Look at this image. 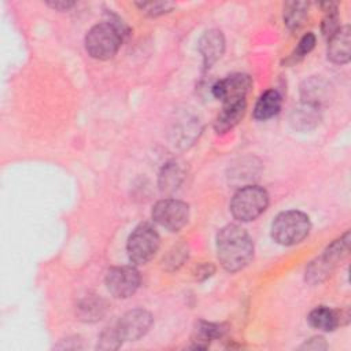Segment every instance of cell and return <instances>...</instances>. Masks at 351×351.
Returning a JSON list of instances; mask_svg holds the SVG:
<instances>
[{"mask_svg": "<svg viewBox=\"0 0 351 351\" xmlns=\"http://www.w3.org/2000/svg\"><path fill=\"white\" fill-rule=\"evenodd\" d=\"M217 254L225 270L239 271L252 259L254 243L241 226L229 223L217 234Z\"/></svg>", "mask_w": 351, "mask_h": 351, "instance_id": "1", "label": "cell"}, {"mask_svg": "<svg viewBox=\"0 0 351 351\" xmlns=\"http://www.w3.org/2000/svg\"><path fill=\"white\" fill-rule=\"evenodd\" d=\"M310 228V218L304 213L299 210L282 211L271 223V237L281 245H293L307 237Z\"/></svg>", "mask_w": 351, "mask_h": 351, "instance_id": "2", "label": "cell"}, {"mask_svg": "<svg viewBox=\"0 0 351 351\" xmlns=\"http://www.w3.org/2000/svg\"><path fill=\"white\" fill-rule=\"evenodd\" d=\"M122 43V30L111 22L95 25L85 36L86 52L99 60L112 58Z\"/></svg>", "mask_w": 351, "mask_h": 351, "instance_id": "3", "label": "cell"}, {"mask_svg": "<svg viewBox=\"0 0 351 351\" xmlns=\"http://www.w3.org/2000/svg\"><path fill=\"white\" fill-rule=\"evenodd\" d=\"M269 204L267 192L258 185L240 188L230 202L232 215L241 222H250L258 218Z\"/></svg>", "mask_w": 351, "mask_h": 351, "instance_id": "4", "label": "cell"}, {"mask_svg": "<svg viewBox=\"0 0 351 351\" xmlns=\"http://www.w3.org/2000/svg\"><path fill=\"white\" fill-rule=\"evenodd\" d=\"M350 247V233L346 232L340 239L335 240L328 248L324 251V254L313 261L307 269H306V280L310 284H317L324 281L330 271L335 269L339 261H341Z\"/></svg>", "mask_w": 351, "mask_h": 351, "instance_id": "5", "label": "cell"}, {"mask_svg": "<svg viewBox=\"0 0 351 351\" xmlns=\"http://www.w3.org/2000/svg\"><path fill=\"white\" fill-rule=\"evenodd\" d=\"M160 244L158 232L149 223H141L130 233L126 244L129 259L136 265H144L154 258Z\"/></svg>", "mask_w": 351, "mask_h": 351, "instance_id": "6", "label": "cell"}, {"mask_svg": "<svg viewBox=\"0 0 351 351\" xmlns=\"http://www.w3.org/2000/svg\"><path fill=\"white\" fill-rule=\"evenodd\" d=\"M189 218V206L181 200L163 199L152 208V219L162 228L177 232L184 228Z\"/></svg>", "mask_w": 351, "mask_h": 351, "instance_id": "7", "label": "cell"}, {"mask_svg": "<svg viewBox=\"0 0 351 351\" xmlns=\"http://www.w3.org/2000/svg\"><path fill=\"white\" fill-rule=\"evenodd\" d=\"M252 85V80L248 74L243 73H236L232 75H228L223 80L217 81L211 90L213 95L222 100L223 104L226 103H237V101H244L245 96Z\"/></svg>", "mask_w": 351, "mask_h": 351, "instance_id": "8", "label": "cell"}, {"mask_svg": "<svg viewBox=\"0 0 351 351\" xmlns=\"http://www.w3.org/2000/svg\"><path fill=\"white\" fill-rule=\"evenodd\" d=\"M140 285V274L132 266H119L108 270L106 276V287L115 298L132 296Z\"/></svg>", "mask_w": 351, "mask_h": 351, "instance_id": "9", "label": "cell"}, {"mask_svg": "<svg viewBox=\"0 0 351 351\" xmlns=\"http://www.w3.org/2000/svg\"><path fill=\"white\" fill-rule=\"evenodd\" d=\"M152 325V315L143 308H134L125 313L115 325L122 340L136 341L143 337Z\"/></svg>", "mask_w": 351, "mask_h": 351, "instance_id": "10", "label": "cell"}, {"mask_svg": "<svg viewBox=\"0 0 351 351\" xmlns=\"http://www.w3.org/2000/svg\"><path fill=\"white\" fill-rule=\"evenodd\" d=\"M199 52L203 56L204 69H210L225 51L223 34L217 29H210L203 33L197 44Z\"/></svg>", "mask_w": 351, "mask_h": 351, "instance_id": "11", "label": "cell"}, {"mask_svg": "<svg viewBox=\"0 0 351 351\" xmlns=\"http://www.w3.org/2000/svg\"><path fill=\"white\" fill-rule=\"evenodd\" d=\"M330 85L321 77H311L306 80L300 86L302 103L319 108L330 99Z\"/></svg>", "mask_w": 351, "mask_h": 351, "instance_id": "12", "label": "cell"}, {"mask_svg": "<svg viewBox=\"0 0 351 351\" xmlns=\"http://www.w3.org/2000/svg\"><path fill=\"white\" fill-rule=\"evenodd\" d=\"M328 58L337 64H344L351 58V30L350 26L339 27L328 41Z\"/></svg>", "mask_w": 351, "mask_h": 351, "instance_id": "13", "label": "cell"}, {"mask_svg": "<svg viewBox=\"0 0 351 351\" xmlns=\"http://www.w3.org/2000/svg\"><path fill=\"white\" fill-rule=\"evenodd\" d=\"M245 112V100L237 103H226L223 104L221 112L218 114L214 129L217 133H225L234 128L243 118Z\"/></svg>", "mask_w": 351, "mask_h": 351, "instance_id": "14", "label": "cell"}, {"mask_svg": "<svg viewBox=\"0 0 351 351\" xmlns=\"http://www.w3.org/2000/svg\"><path fill=\"white\" fill-rule=\"evenodd\" d=\"M226 332L223 325L213 324L207 321H199L195 326L193 336H192V344L193 348L204 350L210 346L211 340L221 337Z\"/></svg>", "mask_w": 351, "mask_h": 351, "instance_id": "15", "label": "cell"}, {"mask_svg": "<svg viewBox=\"0 0 351 351\" xmlns=\"http://www.w3.org/2000/svg\"><path fill=\"white\" fill-rule=\"evenodd\" d=\"M281 101H282L281 95L277 90L269 89V90L263 92L254 107L255 119L266 121V119L274 117L276 114H278V111L281 108Z\"/></svg>", "mask_w": 351, "mask_h": 351, "instance_id": "16", "label": "cell"}, {"mask_svg": "<svg viewBox=\"0 0 351 351\" xmlns=\"http://www.w3.org/2000/svg\"><path fill=\"white\" fill-rule=\"evenodd\" d=\"M106 300L96 295L86 296L77 304V317L85 322H95L100 319L106 314Z\"/></svg>", "mask_w": 351, "mask_h": 351, "instance_id": "17", "label": "cell"}, {"mask_svg": "<svg viewBox=\"0 0 351 351\" xmlns=\"http://www.w3.org/2000/svg\"><path fill=\"white\" fill-rule=\"evenodd\" d=\"M184 177H185L184 169L178 162L171 160V162L166 163L159 174L160 191L163 193H173L182 184Z\"/></svg>", "mask_w": 351, "mask_h": 351, "instance_id": "18", "label": "cell"}, {"mask_svg": "<svg viewBox=\"0 0 351 351\" xmlns=\"http://www.w3.org/2000/svg\"><path fill=\"white\" fill-rule=\"evenodd\" d=\"M307 319L313 328L324 332H332L340 324L339 313L325 306H318L314 310H311Z\"/></svg>", "mask_w": 351, "mask_h": 351, "instance_id": "19", "label": "cell"}, {"mask_svg": "<svg viewBox=\"0 0 351 351\" xmlns=\"http://www.w3.org/2000/svg\"><path fill=\"white\" fill-rule=\"evenodd\" d=\"M319 119H321L319 108H315L313 106L303 104V103L302 106L293 108V111L291 112V123L295 129H299V130L313 129L319 123Z\"/></svg>", "mask_w": 351, "mask_h": 351, "instance_id": "20", "label": "cell"}, {"mask_svg": "<svg viewBox=\"0 0 351 351\" xmlns=\"http://www.w3.org/2000/svg\"><path fill=\"white\" fill-rule=\"evenodd\" d=\"M308 3L306 1H288L284 4V23L288 29L296 30L306 19Z\"/></svg>", "mask_w": 351, "mask_h": 351, "instance_id": "21", "label": "cell"}, {"mask_svg": "<svg viewBox=\"0 0 351 351\" xmlns=\"http://www.w3.org/2000/svg\"><path fill=\"white\" fill-rule=\"evenodd\" d=\"M325 11V18L322 21V33L326 37H330L340 26L337 16V5L335 3H324L321 4Z\"/></svg>", "mask_w": 351, "mask_h": 351, "instance_id": "22", "label": "cell"}, {"mask_svg": "<svg viewBox=\"0 0 351 351\" xmlns=\"http://www.w3.org/2000/svg\"><path fill=\"white\" fill-rule=\"evenodd\" d=\"M122 339L117 330V328H106L99 337L97 348L99 350H117L122 344Z\"/></svg>", "mask_w": 351, "mask_h": 351, "instance_id": "23", "label": "cell"}, {"mask_svg": "<svg viewBox=\"0 0 351 351\" xmlns=\"http://www.w3.org/2000/svg\"><path fill=\"white\" fill-rule=\"evenodd\" d=\"M136 5L141 10V12L147 14L148 16H158V15L166 14L174 7L169 1H144V3H136Z\"/></svg>", "mask_w": 351, "mask_h": 351, "instance_id": "24", "label": "cell"}, {"mask_svg": "<svg viewBox=\"0 0 351 351\" xmlns=\"http://www.w3.org/2000/svg\"><path fill=\"white\" fill-rule=\"evenodd\" d=\"M314 45H315V36H314L313 33L304 34V36L300 38V41H299V44H298V48L292 52V55H291V58L288 59V62L295 63V62L300 60L303 56H306V55L314 48Z\"/></svg>", "mask_w": 351, "mask_h": 351, "instance_id": "25", "label": "cell"}, {"mask_svg": "<svg viewBox=\"0 0 351 351\" xmlns=\"http://www.w3.org/2000/svg\"><path fill=\"white\" fill-rule=\"evenodd\" d=\"M302 350H314V351H319V350H326V343L322 337H311L308 339L302 347Z\"/></svg>", "mask_w": 351, "mask_h": 351, "instance_id": "26", "label": "cell"}, {"mask_svg": "<svg viewBox=\"0 0 351 351\" xmlns=\"http://www.w3.org/2000/svg\"><path fill=\"white\" fill-rule=\"evenodd\" d=\"M214 273V267L211 265H202L197 267V271H196V278L199 280H203V278H207L210 277L211 274Z\"/></svg>", "mask_w": 351, "mask_h": 351, "instance_id": "27", "label": "cell"}, {"mask_svg": "<svg viewBox=\"0 0 351 351\" xmlns=\"http://www.w3.org/2000/svg\"><path fill=\"white\" fill-rule=\"evenodd\" d=\"M49 7L55 8V10H59V11H64V10H69L74 5L73 1H48L47 3Z\"/></svg>", "mask_w": 351, "mask_h": 351, "instance_id": "28", "label": "cell"}]
</instances>
